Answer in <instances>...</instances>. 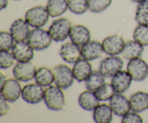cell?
Listing matches in <instances>:
<instances>
[{
  "instance_id": "34",
  "label": "cell",
  "mask_w": 148,
  "mask_h": 123,
  "mask_svg": "<svg viewBox=\"0 0 148 123\" xmlns=\"http://www.w3.org/2000/svg\"><path fill=\"white\" fill-rule=\"evenodd\" d=\"M122 123H143V120L141 116L135 111H130L122 117Z\"/></svg>"
},
{
  "instance_id": "39",
  "label": "cell",
  "mask_w": 148,
  "mask_h": 123,
  "mask_svg": "<svg viewBox=\"0 0 148 123\" xmlns=\"http://www.w3.org/2000/svg\"><path fill=\"white\" fill-rule=\"evenodd\" d=\"M15 1H17V0H15Z\"/></svg>"
},
{
  "instance_id": "2",
  "label": "cell",
  "mask_w": 148,
  "mask_h": 123,
  "mask_svg": "<svg viewBox=\"0 0 148 123\" xmlns=\"http://www.w3.org/2000/svg\"><path fill=\"white\" fill-rule=\"evenodd\" d=\"M52 40L49 30L46 31L41 27H36L30 30L26 41L34 50L41 51L47 49Z\"/></svg>"
},
{
  "instance_id": "13",
  "label": "cell",
  "mask_w": 148,
  "mask_h": 123,
  "mask_svg": "<svg viewBox=\"0 0 148 123\" xmlns=\"http://www.w3.org/2000/svg\"><path fill=\"white\" fill-rule=\"evenodd\" d=\"M59 54L64 61L69 64H75L82 57L80 46L75 44L72 41L62 45L59 51Z\"/></svg>"
},
{
  "instance_id": "7",
  "label": "cell",
  "mask_w": 148,
  "mask_h": 123,
  "mask_svg": "<svg viewBox=\"0 0 148 123\" xmlns=\"http://www.w3.org/2000/svg\"><path fill=\"white\" fill-rule=\"evenodd\" d=\"M45 90L43 86L36 83H30L25 85L22 90V98L25 102L31 104L40 103L44 98Z\"/></svg>"
},
{
  "instance_id": "1",
  "label": "cell",
  "mask_w": 148,
  "mask_h": 123,
  "mask_svg": "<svg viewBox=\"0 0 148 123\" xmlns=\"http://www.w3.org/2000/svg\"><path fill=\"white\" fill-rule=\"evenodd\" d=\"M62 88L57 85H51L45 90V104L49 109L52 111H59L64 108L65 97Z\"/></svg>"
},
{
  "instance_id": "6",
  "label": "cell",
  "mask_w": 148,
  "mask_h": 123,
  "mask_svg": "<svg viewBox=\"0 0 148 123\" xmlns=\"http://www.w3.org/2000/svg\"><path fill=\"white\" fill-rule=\"evenodd\" d=\"M124 66V62L118 56H109L104 58L100 62L98 70L106 78H112L117 72L121 71Z\"/></svg>"
},
{
  "instance_id": "33",
  "label": "cell",
  "mask_w": 148,
  "mask_h": 123,
  "mask_svg": "<svg viewBox=\"0 0 148 123\" xmlns=\"http://www.w3.org/2000/svg\"><path fill=\"white\" fill-rule=\"evenodd\" d=\"M14 40L10 32L1 31L0 33V49L11 50L14 45Z\"/></svg>"
},
{
  "instance_id": "15",
  "label": "cell",
  "mask_w": 148,
  "mask_h": 123,
  "mask_svg": "<svg viewBox=\"0 0 148 123\" xmlns=\"http://www.w3.org/2000/svg\"><path fill=\"white\" fill-rule=\"evenodd\" d=\"M12 52L16 61L20 62H30L34 56V49L27 41L15 42Z\"/></svg>"
},
{
  "instance_id": "17",
  "label": "cell",
  "mask_w": 148,
  "mask_h": 123,
  "mask_svg": "<svg viewBox=\"0 0 148 123\" xmlns=\"http://www.w3.org/2000/svg\"><path fill=\"white\" fill-rule=\"evenodd\" d=\"M132 80V78L128 71L121 69L111 78V83L115 89L116 92L122 93L129 89Z\"/></svg>"
},
{
  "instance_id": "28",
  "label": "cell",
  "mask_w": 148,
  "mask_h": 123,
  "mask_svg": "<svg viewBox=\"0 0 148 123\" xmlns=\"http://www.w3.org/2000/svg\"><path fill=\"white\" fill-rule=\"evenodd\" d=\"M135 20L139 25H148V0L138 3L136 10Z\"/></svg>"
},
{
  "instance_id": "20",
  "label": "cell",
  "mask_w": 148,
  "mask_h": 123,
  "mask_svg": "<svg viewBox=\"0 0 148 123\" xmlns=\"http://www.w3.org/2000/svg\"><path fill=\"white\" fill-rule=\"evenodd\" d=\"M143 52H144V46L134 39L126 42L121 52V56L124 59L130 61L141 57Z\"/></svg>"
},
{
  "instance_id": "24",
  "label": "cell",
  "mask_w": 148,
  "mask_h": 123,
  "mask_svg": "<svg viewBox=\"0 0 148 123\" xmlns=\"http://www.w3.org/2000/svg\"><path fill=\"white\" fill-rule=\"evenodd\" d=\"M36 82L43 87H49L54 82L53 70L46 67H41L36 70L35 75Z\"/></svg>"
},
{
  "instance_id": "10",
  "label": "cell",
  "mask_w": 148,
  "mask_h": 123,
  "mask_svg": "<svg viewBox=\"0 0 148 123\" xmlns=\"http://www.w3.org/2000/svg\"><path fill=\"white\" fill-rule=\"evenodd\" d=\"M36 66L30 62H18L13 68V75L14 78L22 82H28L35 78L36 72Z\"/></svg>"
},
{
  "instance_id": "36",
  "label": "cell",
  "mask_w": 148,
  "mask_h": 123,
  "mask_svg": "<svg viewBox=\"0 0 148 123\" xmlns=\"http://www.w3.org/2000/svg\"><path fill=\"white\" fill-rule=\"evenodd\" d=\"M9 0H0V8L1 10H4L8 6Z\"/></svg>"
},
{
  "instance_id": "23",
  "label": "cell",
  "mask_w": 148,
  "mask_h": 123,
  "mask_svg": "<svg viewBox=\"0 0 148 123\" xmlns=\"http://www.w3.org/2000/svg\"><path fill=\"white\" fill-rule=\"evenodd\" d=\"M113 110L110 105L106 104H99L92 113V117L96 123H109L112 121Z\"/></svg>"
},
{
  "instance_id": "37",
  "label": "cell",
  "mask_w": 148,
  "mask_h": 123,
  "mask_svg": "<svg viewBox=\"0 0 148 123\" xmlns=\"http://www.w3.org/2000/svg\"><path fill=\"white\" fill-rule=\"evenodd\" d=\"M0 75H1V76H0V80H1V81H0V88H1V87L4 85V82H5L6 76L2 73V72H0Z\"/></svg>"
},
{
  "instance_id": "30",
  "label": "cell",
  "mask_w": 148,
  "mask_h": 123,
  "mask_svg": "<svg viewBox=\"0 0 148 123\" xmlns=\"http://www.w3.org/2000/svg\"><path fill=\"white\" fill-rule=\"evenodd\" d=\"M133 38L143 46H148V25H138L134 30Z\"/></svg>"
},
{
  "instance_id": "9",
  "label": "cell",
  "mask_w": 148,
  "mask_h": 123,
  "mask_svg": "<svg viewBox=\"0 0 148 123\" xmlns=\"http://www.w3.org/2000/svg\"><path fill=\"white\" fill-rule=\"evenodd\" d=\"M127 68L133 80L140 82L145 80L148 76V64L141 57L130 60Z\"/></svg>"
},
{
  "instance_id": "35",
  "label": "cell",
  "mask_w": 148,
  "mask_h": 123,
  "mask_svg": "<svg viewBox=\"0 0 148 123\" xmlns=\"http://www.w3.org/2000/svg\"><path fill=\"white\" fill-rule=\"evenodd\" d=\"M9 101L6 100L2 96L0 97V116L5 115L10 111V106L9 104Z\"/></svg>"
},
{
  "instance_id": "3",
  "label": "cell",
  "mask_w": 148,
  "mask_h": 123,
  "mask_svg": "<svg viewBox=\"0 0 148 123\" xmlns=\"http://www.w3.org/2000/svg\"><path fill=\"white\" fill-rule=\"evenodd\" d=\"M49 17L50 15L46 7L36 6L26 12L25 19L30 27L36 28L44 26L49 21Z\"/></svg>"
},
{
  "instance_id": "22",
  "label": "cell",
  "mask_w": 148,
  "mask_h": 123,
  "mask_svg": "<svg viewBox=\"0 0 148 123\" xmlns=\"http://www.w3.org/2000/svg\"><path fill=\"white\" fill-rule=\"evenodd\" d=\"M78 103L83 109L86 111H93L100 104V101L96 97L95 93L87 90L79 95Z\"/></svg>"
},
{
  "instance_id": "29",
  "label": "cell",
  "mask_w": 148,
  "mask_h": 123,
  "mask_svg": "<svg viewBox=\"0 0 148 123\" xmlns=\"http://www.w3.org/2000/svg\"><path fill=\"white\" fill-rule=\"evenodd\" d=\"M69 11L76 14H82L88 10V0H66Z\"/></svg>"
},
{
  "instance_id": "14",
  "label": "cell",
  "mask_w": 148,
  "mask_h": 123,
  "mask_svg": "<svg viewBox=\"0 0 148 123\" xmlns=\"http://www.w3.org/2000/svg\"><path fill=\"white\" fill-rule=\"evenodd\" d=\"M25 19L18 18L11 25L10 32L15 42L26 41L30 30Z\"/></svg>"
},
{
  "instance_id": "8",
  "label": "cell",
  "mask_w": 148,
  "mask_h": 123,
  "mask_svg": "<svg viewBox=\"0 0 148 123\" xmlns=\"http://www.w3.org/2000/svg\"><path fill=\"white\" fill-rule=\"evenodd\" d=\"M21 85L16 78H9L6 80L4 85L0 88L1 96L9 102H14L22 95Z\"/></svg>"
},
{
  "instance_id": "18",
  "label": "cell",
  "mask_w": 148,
  "mask_h": 123,
  "mask_svg": "<svg viewBox=\"0 0 148 123\" xmlns=\"http://www.w3.org/2000/svg\"><path fill=\"white\" fill-rule=\"evenodd\" d=\"M83 59L92 61L102 56L104 53L102 43L97 41H90L88 43L81 47Z\"/></svg>"
},
{
  "instance_id": "32",
  "label": "cell",
  "mask_w": 148,
  "mask_h": 123,
  "mask_svg": "<svg viewBox=\"0 0 148 123\" xmlns=\"http://www.w3.org/2000/svg\"><path fill=\"white\" fill-rule=\"evenodd\" d=\"M16 59L12 52L7 50H1L0 52V67L1 69H8L15 62Z\"/></svg>"
},
{
  "instance_id": "19",
  "label": "cell",
  "mask_w": 148,
  "mask_h": 123,
  "mask_svg": "<svg viewBox=\"0 0 148 123\" xmlns=\"http://www.w3.org/2000/svg\"><path fill=\"white\" fill-rule=\"evenodd\" d=\"M72 72L76 80L78 82H83L88 79L92 72V65L88 60L81 58L74 64Z\"/></svg>"
},
{
  "instance_id": "12",
  "label": "cell",
  "mask_w": 148,
  "mask_h": 123,
  "mask_svg": "<svg viewBox=\"0 0 148 123\" xmlns=\"http://www.w3.org/2000/svg\"><path fill=\"white\" fill-rule=\"evenodd\" d=\"M109 105L113 112L119 117H123L131 110L130 99L120 93H116L109 100Z\"/></svg>"
},
{
  "instance_id": "25",
  "label": "cell",
  "mask_w": 148,
  "mask_h": 123,
  "mask_svg": "<svg viewBox=\"0 0 148 123\" xmlns=\"http://www.w3.org/2000/svg\"><path fill=\"white\" fill-rule=\"evenodd\" d=\"M46 7L50 17H52L62 15L69 9L66 0H49Z\"/></svg>"
},
{
  "instance_id": "21",
  "label": "cell",
  "mask_w": 148,
  "mask_h": 123,
  "mask_svg": "<svg viewBox=\"0 0 148 123\" xmlns=\"http://www.w3.org/2000/svg\"><path fill=\"white\" fill-rule=\"evenodd\" d=\"M130 107L132 111L140 113L148 109V93L137 91L130 96Z\"/></svg>"
},
{
  "instance_id": "27",
  "label": "cell",
  "mask_w": 148,
  "mask_h": 123,
  "mask_svg": "<svg viewBox=\"0 0 148 123\" xmlns=\"http://www.w3.org/2000/svg\"><path fill=\"white\" fill-rule=\"evenodd\" d=\"M97 98L100 101H109L111 97L116 93V91L113 85L109 83H103L98 89L94 91Z\"/></svg>"
},
{
  "instance_id": "31",
  "label": "cell",
  "mask_w": 148,
  "mask_h": 123,
  "mask_svg": "<svg viewBox=\"0 0 148 123\" xmlns=\"http://www.w3.org/2000/svg\"><path fill=\"white\" fill-rule=\"evenodd\" d=\"M89 10L93 13H100L111 5L112 0H88Z\"/></svg>"
},
{
  "instance_id": "16",
  "label": "cell",
  "mask_w": 148,
  "mask_h": 123,
  "mask_svg": "<svg viewBox=\"0 0 148 123\" xmlns=\"http://www.w3.org/2000/svg\"><path fill=\"white\" fill-rule=\"evenodd\" d=\"M69 38L72 43L82 47L90 41V32L85 25H75L71 27Z\"/></svg>"
},
{
  "instance_id": "26",
  "label": "cell",
  "mask_w": 148,
  "mask_h": 123,
  "mask_svg": "<svg viewBox=\"0 0 148 123\" xmlns=\"http://www.w3.org/2000/svg\"><path fill=\"white\" fill-rule=\"evenodd\" d=\"M105 78L106 77H104L99 70H92L88 79L85 80V87L87 90L94 92L101 85L105 83Z\"/></svg>"
},
{
  "instance_id": "5",
  "label": "cell",
  "mask_w": 148,
  "mask_h": 123,
  "mask_svg": "<svg viewBox=\"0 0 148 123\" xmlns=\"http://www.w3.org/2000/svg\"><path fill=\"white\" fill-rule=\"evenodd\" d=\"M54 75V83L62 90L67 89L72 86L74 82V77L72 69L65 65H59L53 69Z\"/></svg>"
},
{
  "instance_id": "4",
  "label": "cell",
  "mask_w": 148,
  "mask_h": 123,
  "mask_svg": "<svg viewBox=\"0 0 148 123\" xmlns=\"http://www.w3.org/2000/svg\"><path fill=\"white\" fill-rule=\"evenodd\" d=\"M72 24L66 18H59L54 20L49 28L52 39L56 42H61L69 37Z\"/></svg>"
},
{
  "instance_id": "11",
  "label": "cell",
  "mask_w": 148,
  "mask_h": 123,
  "mask_svg": "<svg viewBox=\"0 0 148 123\" xmlns=\"http://www.w3.org/2000/svg\"><path fill=\"white\" fill-rule=\"evenodd\" d=\"M125 43L124 38L119 34L108 36L102 42L104 53L109 56H117L121 54Z\"/></svg>"
},
{
  "instance_id": "38",
  "label": "cell",
  "mask_w": 148,
  "mask_h": 123,
  "mask_svg": "<svg viewBox=\"0 0 148 123\" xmlns=\"http://www.w3.org/2000/svg\"><path fill=\"white\" fill-rule=\"evenodd\" d=\"M132 1H134V2H136V3H137V4H138V3L141 2V1H144V0H132Z\"/></svg>"
}]
</instances>
